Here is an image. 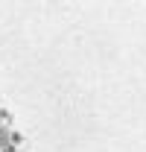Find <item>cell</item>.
Segmentation results:
<instances>
[{
  "instance_id": "3",
  "label": "cell",
  "mask_w": 146,
  "mask_h": 152,
  "mask_svg": "<svg viewBox=\"0 0 146 152\" xmlns=\"http://www.w3.org/2000/svg\"><path fill=\"white\" fill-rule=\"evenodd\" d=\"M6 152H12V149H6Z\"/></svg>"
},
{
  "instance_id": "1",
  "label": "cell",
  "mask_w": 146,
  "mask_h": 152,
  "mask_svg": "<svg viewBox=\"0 0 146 152\" xmlns=\"http://www.w3.org/2000/svg\"><path fill=\"white\" fill-rule=\"evenodd\" d=\"M9 143H12V134L6 132V129H0V146H3V149H9Z\"/></svg>"
},
{
  "instance_id": "2",
  "label": "cell",
  "mask_w": 146,
  "mask_h": 152,
  "mask_svg": "<svg viewBox=\"0 0 146 152\" xmlns=\"http://www.w3.org/2000/svg\"><path fill=\"white\" fill-rule=\"evenodd\" d=\"M0 120H3V114H0Z\"/></svg>"
}]
</instances>
